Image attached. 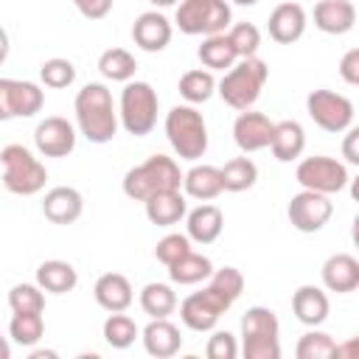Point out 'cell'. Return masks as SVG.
I'll use <instances>...</instances> for the list:
<instances>
[{
    "label": "cell",
    "instance_id": "6da1fadb",
    "mask_svg": "<svg viewBox=\"0 0 359 359\" xmlns=\"http://www.w3.org/2000/svg\"><path fill=\"white\" fill-rule=\"evenodd\" d=\"M76 126L90 143H109L118 135V109L112 104V93L101 81H90L76 93L73 101Z\"/></svg>",
    "mask_w": 359,
    "mask_h": 359
},
{
    "label": "cell",
    "instance_id": "7a4b0ae2",
    "mask_svg": "<svg viewBox=\"0 0 359 359\" xmlns=\"http://www.w3.org/2000/svg\"><path fill=\"white\" fill-rule=\"evenodd\" d=\"M269 79V67L258 56H244L236 59L233 67L224 70V76L216 81V93L222 101L233 109H252V104L261 98V90Z\"/></svg>",
    "mask_w": 359,
    "mask_h": 359
},
{
    "label": "cell",
    "instance_id": "3957f363",
    "mask_svg": "<svg viewBox=\"0 0 359 359\" xmlns=\"http://www.w3.org/2000/svg\"><path fill=\"white\" fill-rule=\"evenodd\" d=\"M165 137L180 160L196 163L208 151V123L194 104H177L165 112Z\"/></svg>",
    "mask_w": 359,
    "mask_h": 359
},
{
    "label": "cell",
    "instance_id": "277c9868",
    "mask_svg": "<svg viewBox=\"0 0 359 359\" xmlns=\"http://www.w3.org/2000/svg\"><path fill=\"white\" fill-rule=\"evenodd\" d=\"M182 188V171L174 157L151 154L140 165L129 168L123 174V194L135 202L149 199L157 191H180Z\"/></svg>",
    "mask_w": 359,
    "mask_h": 359
},
{
    "label": "cell",
    "instance_id": "5b68a950",
    "mask_svg": "<svg viewBox=\"0 0 359 359\" xmlns=\"http://www.w3.org/2000/svg\"><path fill=\"white\" fill-rule=\"evenodd\" d=\"M157 112H160V98L157 90L149 81H126L121 90L118 101V123L135 135L143 137L157 126Z\"/></svg>",
    "mask_w": 359,
    "mask_h": 359
},
{
    "label": "cell",
    "instance_id": "8992f818",
    "mask_svg": "<svg viewBox=\"0 0 359 359\" xmlns=\"http://www.w3.org/2000/svg\"><path fill=\"white\" fill-rule=\"evenodd\" d=\"M0 165H3V185L6 191L17 194V196H34L45 188L48 171L39 163V157H34L31 149H25L22 143H8L0 149Z\"/></svg>",
    "mask_w": 359,
    "mask_h": 359
},
{
    "label": "cell",
    "instance_id": "52a82bcc",
    "mask_svg": "<svg viewBox=\"0 0 359 359\" xmlns=\"http://www.w3.org/2000/svg\"><path fill=\"white\" fill-rule=\"evenodd\" d=\"M174 25L188 36L224 34L233 25V11L227 0H180Z\"/></svg>",
    "mask_w": 359,
    "mask_h": 359
},
{
    "label": "cell",
    "instance_id": "ba28073f",
    "mask_svg": "<svg viewBox=\"0 0 359 359\" xmlns=\"http://www.w3.org/2000/svg\"><path fill=\"white\" fill-rule=\"evenodd\" d=\"M294 180L300 182V188L306 191H317V194H339L345 191V185L351 182L348 165L339 163L337 157H325V154H314V157H303L294 168Z\"/></svg>",
    "mask_w": 359,
    "mask_h": 359
},
{
    "label": "cell",
    "instance_id": "9c48e42d",
    "mask_svg": "<svg viewBox=\"0 0 359 359\" xmlns=\"http://www.w3.org/2000/svg\"><path fill=\"white\" fill-rule=\"evenodd\" d=\"M306 112L309 118L328 135H339L348 126H353V101L334 90H311L306 95Z\"/></svg>",
    "mask_w": 359,
    "mask_h": 359
},
{
    "label": "cell",
    "instance_id": "30bf717a",
    "mask_svg": "<svg viewBox=\"0 0 359 359\" xmlns=\"http://www.w3.org/2000/svg\"><path fill=\"white\" fill-rule=\"evenodd\" d=\"M286 216H289L294 230H300V233H320L328 224V219L334 216V202L325 194L303 188L300 194H294L289 199Z\"/></svg>",
    "mask_w": 359,
    "mask_h": 359
},
{
    "label": "cell",
    "instance_id": "8fae6325",
    "mask_svg": "<svg viewBox=\"0 0 359 359\" xmlns=\"http://www.w3.org/2000/svg\"><path fill=\"white\" fill-rule=\"evenodd\" d=\"M45 93L34 81L20 79H0V121L11 118H31L42 109Z\"/></svg>",
    "mask_w": 359,
    "mask_h": 359
},
{
    "label": "cell",
    "instance_id": "7c38bea8",
    "mask_svg": "<svg viewBox=\"0 0 359 359\" xmlns=\"http://www.w3.org/2000/svg\"><path fill=\"white\" fill-rule=\"evenodd\" d=\"M180 306V320H182V325L185 328H191V331H196V334H205V331H213L216 328V323H219V317L230 309L216 292H210L208 286L202 289V292H194V294H188L182 303H177Z\"/></svg>",
    "mask_w": 359,
    "mask_h": 359
},
{
    "label": "cell",
    "instance_id": "4fadbf2b",
    "mask_svg": "<svg viewBox=\"0 0 359 359\" xmlns=\"http://www.w3.org/2000/svg\"><path fill=\"white\" fill-rule=\"evenodd\" d=\"M34 146L42 157H67L76 149V126L67 118L50 115V118L36 123Z\"/></svg>",
    "mask_w": 359,
    "mask_h": 359
},
{
    "label": "cell",
    "instance_id": "5bb4252c",
    "mask_svg": "<svg viewBox=\"0 0 359 359\" xmlns=\"http://www.w3.org/2000/svg\"><path fill=\"white\" fill-rule=\"evenodd\" d=\"M272 129H275V121H269V115L255 109H241L238 118L233 121V140L244 154L261 151V149H269Z\"/></svg>",
    "mask_w": 359,
    "mask_h": 359
},
{
    "label": "cell",
    "instance_id": "9a60e30c",
    "mask_svg": "<svg viewBox=\"0 0 359 359\" xmlns=\"http://www.w3.org/2000/svg\"><path fill=\"white\" fill-rule=\"evenodd\" d=\"M171 36H174V25H171V20H168L165 14H160L157 8L137 14V20L132 22V39H135V45H137L140 50H146V53H160V50H165L168 42H171Z\"/></svg>",
    "mask_w": 359,
    "mask_h": 359
},
{
    "label": "cell",
    "instance_id": "2e32d148",
    "mask_svg": "<svg viewBox=\"0 0 359 359\" xmlns=\"http://www.w3.org/2000/svg\"><path fill=\"white\" fill-rule=\"evenodd\" d=\"M306 25H309V14L300 3H280L272 8L269 14V22H266V31L269 36L278 42V45H292L297 42L303 34H306Z\"/></svg>",
    "mask_w": 359,
    "mask_h": 359
},
{
    "label": "cell",
    "instance_id": "e0dca14e",
    "mask_svg": "<svg viewBox=\"0 0 359 359\" xmlns=\"http://www.w3.org/2000/svg\"><path fill=\"white\" fill-rule=\"evenodd\" d=\"M42 213L53 224H73L84 213V196L70 185H56L42 196Z\"/></svg>",
    "mask_w": 359,
    "mask_h": 359
},
{
    "label": "cell",
    "instance_id": "ac0fdd59",
    "mask_svg": "<svg viewBox=\"0 0 359 359\" xmlns=\"http://www.w3.org/2000/svg\"><path fill=\"white\" fill-rule=\"evenodd\" d=\"M140 339H143L146 353L157 359H171L182 348V334L168 317H151V323L140 331Z\"/></svg>",
    "mask_w": 359,
    "mask_h": 359
},
{
    "label": "cell",
    "instance_id": "d6986e66",
    "mask_svg": "<svg viewBox=\"0 0 359 359\" xmlns=\"http://www.w3.org/2000/svg\"><path fill=\"white\" fill-rule=\"evenodd\" d=\"M292 311L297 317V323L309 325V328H317L328 320V311H331V303H328V294L314 286V283H303L294 289L292 294Z\"/></svg>",
    "mask_w": 359,
    "mask_h": 359
},
{
    "label": "cell",
    "instance_id": "ffe728a7",
    "mask_svg": "<svg viewBox=\"0 0 359 359\" xmlns=\"http://www.w3.org/2000/svg\"><path fill=\"white\" fill-rule=\"evenodd\" d=\"M224 230V213L210 205L202 202L199 208L185 213V236L191 238V244H213Z\"/></svg>",
    "mask_w": 359,
    "mask_h": 359
},
{
    "label": "cell",
    "instance_id": "44dd1931",
    "mask_svg": "<svg viewBox=\"0 0 359 359\" xmlns=\"http://www.w3.org/2000/svg\"><path fill=\"white\" fill-rule=\"evenodd\" d=\"M323 286L337 294H348L359 286V261L351 252H334L325 258L323 269Z\"/></svg>",
    "mask_w": 359,
    "mask_h": 359
},
{
    "label": "cell",
    "instance_id": "7402d4cb",
    "mask_svg": "<svg viewBox=\"0 0 359 359\" xmlns=\"http://www.w3.org/2000/svg\"><path fill=\"white\" fill-rule=\"evenodd\" d=\"M314 25L323 34L342 36L356 25V6L351 0H320L314 6Z\"/></svg>",
    "mask_w": 359,
    "mask_h": 359
},
{
    "label": "cell",
    "instance_id": "603a6c76",
    "mask_svg": "<svg viewBox=\"0 0 359 359\" xmlns=\"http://www.w3.org/2000/svg\"><path fill=\"white\" fill-rule=\"evenodd\" d=\"M93 294H95V303L104 309V311H126L135 300V292H132V283L126 275L121 272H104L95 286H93Z\"/></svg>",
    "mask_w": 359,
    "mask_h": 359
},
{
    "label": "cell",
    "instance_id": "cb8c5ba5",
    "mask_svg": "<svg viewBox=\"0 0 359 359\" xmlns=\"http://www.w3.org/2000/svg\"><path fill=\"white\" fill-rule=\"evenodd\" d=\"M143 205H146V219L157 227L180 224L188 213L185 194H180V191H157L149 199H143Z\"/></svg>",
    "mask_w": 359,
    "mask_h": 359
},
{
    "label": "cell",
    "instance_id": "d4e9b609",
    "mask_svg": "<svg viewBox=\"0 0 359 359\" xmlns=\"http://www.w3.org/2000/svg\"><path fill=\"white\" fill-rule=\"evenodd\" d=\"M182 191L185 196L191 199H199V202H210L216 199L224 188H222V174L216 165H208V163H196L191 165L185 174H182Z\"/></svg>",
    "mask_w": 359,
    "mask_h": 359
},
{
    "label": "cell",
    "instance_id": "484cf974",
    "mask_svg": "<svg viewBox=\"0 0 359 359\" xmlns=\"http://www.w3.org/2000/svg\"><path fill=\"white\" fill-rule=\"evenodd\" d=\"M269 149H272L275 160H280V163L297 160L306 149V129L297 121H278L275 129H272Z\"/></svg>",
    "mask_w": 359,
    "mask_h": 359
},
{
    "label": "cell",
    "instance_id": "4316f807",
    "mask_svg": "<svg viewBox=\"0 0 359 359\" xmlns=\"http://www.w3.org/2000/svg\"><path fill=\"white\" fill-rule=\"evenodd\" d=\"M36 283L42 292H50V294H67L76 289L79 283V272L73 264L67 261H59V258H50V261H42L36 266Z\"/></svg>",
    "mask_w": 359,
    "mask_h": 359
},
{
    "label": "cell",
    "instance_id": "83f0119b",
    "mask_svg": "<svg viewBox=\"0 0 359 359\" xmlns=\"http://www.w3.org/2000/svg\"><path fill=\"white\" fill-rule=\"evenodd\" d=\"M213 272V261L208 255H199V252H185L182 258H177L171 266H168V278L171 283H180V286H194V283H202L208 280Z\"/></svg>",
    "mask_w": 359,
    "mask_h": 359
},
{
    "label": "cell",
    "instance_id": "f1b7e54d",
    "mask_svg": "<svg viewBox=\"0 0 359 359\" xmlns=\"http://www.w3.org/2000/svg\"><path fill=\"white\" fill-rule=\"evenodd\" d=\"M196 56H199V62H202L205 70H227L238 59L236 50H233V45H230V39H227V34H210V36H205L202 45H199V50H196Z\"/></svg>",
    "mask_w": 359,
    "mask_h": 359
},
{
    "label": "cell",
    "instance_id": "f546056e",
    "mask_svg": "<svg viewBox=\"0 0 359 359\" xmlns=\"http://www.w3.org/2000/svg\"><path fill=\"white\" fill-rule=\"evenodd\" d=\"M177 90L185 98V104H194V107L196 104H205L216 93V76H213V70H205V67L188 70V73H182Z\"/></svg>",
    "mask_w": 359,
    "mask_h": 359
},
{
    "label": "cell",
    "instance_id": "4dcf8cb0",
    "mask_svg": "<svg viewBox=\"0 0 359 359\" xmlns=\"http://www.w3.org/2000/svg\"><path fill=\"white\" fill-rule=\"evenodd\" d=\"M219 174H222V188L230 191V194L250 191L258 182V165L250 157H233V160H227L219 168Z\"/></svg>",
    "mask_w": 359,
    "mask_h": 359
},
{
    "label": "cell",
    "instance_id": "1f68e13d",
    "mask_svg": "<svg viewBox=\"0 0 359 359\" xmlns=\"http://www.w3.org/2000/svg\"><path fill=\"white\" fill-rule=\"evenodd\" d=\"M98 70L104 79L109 81H132L135 79V70H137V59L126 50V48H107L101 56H98Z\"/></svg>",
    "mask_w": 359,
    "mask_h": 359
},
{
    "label": "cell",
    "instance_id": "d6a6232c",
    "mask_svg": "<svg viewBox=\"0 0 359 359\" xmlns=\"http://www.w3.org/2000/svg\"><path fill=\"white\" fill-rule=\"evenodd\" d=\"M140 309L149 317H171L177 311V292L171 283H146L140 289Z\"/></svg>",
    "mask_w": 359,
    "mask_h": 359
},
{
    "label": "cell",
    "instance_id": "836d02e7",
    "mask_svg": "<svg viewBox=\"0 0 359 359\" xmlns=\"http://www.w3.org/2000/svg\"><path fill=\"white\" fill-rule=\"evenodd\" d=\"M101 334H104V342H107L109 348L126 351V348L135 345V339L140 337V328H137V323H135L129 314H123V311H109V317L104 320Z\"/></svg>",
    "mask_w": 359,
    "mask_h": 359
},
{
    "label": "cell",
    "instance_id": "e575fe53",
    "mask_svg": "<svg viewBox=\"0 0 359 359\" xmlns=\"http://www.w3.org/2000/svg\"><path fill=\"white\" fill-rule=\"evenodd\" d=\"M8 337H11V342H17L22 348H34L45 337L42 311H20V314H14L11 323H8Z\"/></svg>",
    "mask_w": 359,
    "mask_h": 359
},
{
    "label": "cell",
    "instance_id": "d590c367",
    "mask_svg": "<svg viewBox=\"0 0 359 359\" xmlns=\"http://www.w3.org/2000/svg\"><path fill=\"white\" fill-rule=\"evenodd\" d=\"M280 323L278 314L266 306H250L241 317V337H278Z\"/></svg>",
    "mask_w": 359,
    "mask_h": 359
},
{
    "label": "cell",
    "instance_id": "8d00e7d4",
    "mask_svg": "<svg viewBox=\"0 0 359 359\" xmlns=\"http://www.w3.org/2000/svg\"><path fill=\"white\" fill-rule=\"evenodd\" d=\"M208 289L216 292L227 306H233V303L241 297V292H244V275H241V269H236V266L213 269L210 278H208Z\"/></svg>",
    "mask_w": 359,
    "mask_h": 359
},
{
    "label": "cell",
    "instance_id": "74e56055",
    "mask_svg": "<svg viewBox=\"0 0 359 359\" xmlns=\"http://www.w3.org/2000/svg\"><path fill=\"white\" fill-rule=\"evenodd\" d=\"M294 353H297V359H328V356H337V342L331 334L311 328L297 339Z\"/></svg>",
    "mask_w": 359,
    "mask_h": 359
},
{
    "label": "cell",
    "instance_id": "f35d334b",
    "mask_svg": "<svg viewBox=\"0 0 359 359\" xmlns=\"http://www.w3.org/2000/svg\"><path fill=\"white\" fill-rule=\"evenodd\" d=\"M224 34H227V39H230V45H233V50H236L238 59L258 56V48H261V31H258V25H252V22H236Z\"/></svg>",
    "mask_w": 359,
    "mask_h": 359
},
{
    "label": "cell",
    "instance_id": "ab89813d",
    "mask_svg": "<svg viewBox=\"0 0 359 359\" xmlns=\"http://www.w3.org/2000/svg\"><path fill=\"white\" fill-rule=\"evenodd\" d=\"M39 81L50 90H65L76 81V67L70 59H62V56H53L48 62H42L39 67Z\"/></svg>",
    "mask_w": 359,
    "mask_h": 359
},
{
    "label": "cell",
    "instance_id": "60d3db41",
    "mask_svg": "<svg viewBox=\"0 0 359 359\" xmlns=\"http://www.w3.org/2000/svg\"><path fill=\"white\" fill-rule=\"evenodd\" d=\"M8 309L14 314L20 311H45V292L39 283H17L8 292Z\"/></svg>",
    "mask_w": 359,
    "mask_h": 359
},
{
    "label": "cell",
    "instance_id": "b9f144b4",
    "mask_svg": "<svg viewBox=\"0 0 359 359\" xmlns=\"http://www.w3.org/2000/svg\"><path fill=\"white\" fill-rule=\"evenodd\" d=\"M185 252H191V238L185 236V233H168V236H163L160 241H157V247H154V258L160 261V264H165V266H171L177 258H182Z\"/></svg>",
    "mask_w": 359,
    "mask_h": 359
},
{
    "label": "cell",
    "instance_id": "7bdbcfd3",
    "mask_svg": "<svg viewBox=\"0 0 359 359\" xmlns=\"http://www.w3.org/2000/svg\"><path fill=\"white\" fill-rule=\"evenodd\" d=\"M244 359H280V339L278 337H241Z\"/></svg>",
    "mask_w": 359,
    "mask_h": 359
},
{
    "label": "cell",
    "instance_id": "ee69618b",
    "mask_svg": "<svg viewBox=\"0 0 359 359\" xmlns=\"http://www.w3.org/2000/svg\"><path fill=\"white\" fill-rule=\"evenodd\" d=\"M205 353H208V359H236L238 356V342L230 331H213L208 337Z\"/></svg>",
    "mask_w": 359,
    "mask_h": 359
},
{
    "label": "cell",
    "instance_id": "f6af8a7d",
    "mask_svg": "<svg viewBox=\"0 0 359 359\" xmlns=\"http://www.w3.org/2000/svg\"><path fill=\"white\" fill-rule=\"evenodd\" d=\"M76 8H79V14L81 17H87V20H104L109 11H112V3L115 0H70Z\"/></svg>",
    "mask_w": 359,
    "mask_h": 359
},
{
    "label": "cell",
    "instance_id": "bcb514c9",
    "mask_svg": "<svg viewBox=\"0 0 359 359\" xmlns=\"http://www.w3.org/2000/svg\"><path fill=\"white\" fill-rule=\"evenodd\" d=\"M339 76H342V81L351 84V87L359 84V48L345 50V56L339 59Z\"/></svg>",
    "mask_w": 359,
    "mask_h": 359
},
{
    "label": "cell",
    "instance_id": "7dc6e473",
    "mask_svg": "<svg viewBox=\"0 0 359 359\" xmlns=\"http://www.w3.org/2000/svg\"><path fill=\"white\" fill-rule=\"evenodd\" d=\"M359 129L356 126H348L345 129V140H342V157L351 163V165H359Z\"/></svg>",
    "mask_w": 359,
    "mask_h": 359
},
{
    "label": "cell",
    "instance_id": "c3c4849f",
    "mask_svg": "<svg viewBox=\"0 0 359 359\" xmlns=\"http://www.w3.org/2000/svg\"><path fill=\"white\" fill-rule=\"evenodd\" d=\"M8 50H11V39H8V31L0 25V65L8 59Z\"/></svg>",
    "mask_w": 359,
    "mask_h": 359
},
{
    "label": "cell",
    "instance_id": "681fc988",
    "mask_svg": "<svg viewBox=\"0 0 359 359\" xmlns=\"http://www.w3.org/2000/svg\"><path fill=\"white\" fill-rule=\"evenodd\" d=\"M0 359H11V342L0 334Z\"/></svg>",
    "mask_w": 359,
    "mask_h": 359
},
{
    "label": "cell",
    "instance_id": "f907efd6",
    "mask_svg": "<svg viewBox=\"0 0 359 359\" xmlns=\"http://www.w3.org/2000/svg\"><path fill=\"white\" fill-rule=\"evenodd\" d=\"M31 359H56V351H31Z\"/></svg>",
    "mask_w": 359,
    "mask_h": 359
},
{
    "label": "cell",
    "instance_id": "816d5d0a",
    "mask_svg": "<svg viewBox=\"0 0 359 359\" xmlns=\"http://www.w3.org/2000/svg\"><path fill=\"white\" fill-rule=\"evenodd\" d=\"M154 8H168V6H177L180 0H149Z\"/></svg>",
    "mask_w": 359,
    "mask_h": 359
},
{
    "label": "cell",
    "instance_id": "f5cc1de1",
    "mask_svg": "<svg viewBox=\"0 0 359 359\" xmlns=\"http://www.w3.org/2000/svg\"><path fill=\"white\" fill-rule=\"evenodd\" d=\"M230 3H236V6H255L258 0H230Z\"/></svg>",
    "mask_w": 359,
    "mask_h": 359
}]
</instances>
